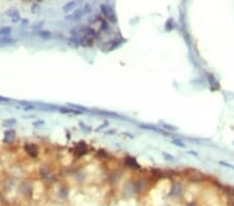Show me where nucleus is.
Segmentation results:
<instances>
[{
    "label": "nucleus",
    "instance_id": "obj_8",
    "mask_svg": "<svg viewBox=\"0 0 234 206\" xmlns=\"http://www.w3.org/2000/svg\"><path fill=\"white\" fill-rule=\"evenodd\" d=\"M15 135H16V131L13 130V129H10V130H7L4 132V139H3V142L5 144H10L14 141L15 139Z\"/></svg>",
    "mask_w": 234,
    "mask_h": 206
},
{
    "label": "nucleus",
    "instance_id": "obj_1",
    "mask_svg": "<svg viewBox=\"0 0 234 206\" xmlns=\"http://www.w3.org/2000/svg\"><path fill=\"white\" fill-rule=\"evenodd\" d=\"M100 8H101L102 14L104 15V17H105L106 19L109 20L111 23H117V21H118L117 16H116L115 11L112 10V7H110L108 4H101Z\"/></svg>",
    "mask_w": 234,
    "mask_h": 206
},
{
    "label": "nucleus",
    "instance_id": "obj_24",
    "mask_svg": "<svg viewBox=\"0 0 234 206\" xmlns=\"http://www.w3.org/2000/svg\"><path fill=\"white\" fill-rule=\"evenodd\" d=\"M0 102H8V99L3 98V97H0Z\"/></svg>",
    "mask_w": 234,
    "mask_h": 206
},
{
    "label": "nucleus",
    "instance_id": "obj_14",
    "mask_svg": "<svg viewBox=\"0 0 234 206\" xmlns=\"http://www.w3.org/2000/svg\"><path fill=\"white\" fill-rule=\"evenodd\" d=\"M60 111L62 114H73V115H81L82 111L76 110L73 108H60Z\"/></svg>",
    "mask_w": 234,
    "mask_h": 206
},
{
    "label": "nucleus",
    "instance_id": "obj_9",
    "mask_svg": "<svg viewBox=\"0 0 234 206\" xmlns=\"http://www.w3.org/2000/svg\"><path fill=\"white\" fill-rule=\"evenodd\" d=\"M80 4V2L79 1H69V2H67L66 4L62 6V11L64 12H70V11L74 10L75 7L78 6V5Z\"/></svg>",
    "mask_w": 234,
    "mask_h": 206
},
{
    "label": "nucleus",
    "instance_id": "obj_3",
    "mask_svg": "<svg viewBox=\"0 0 234 206\" xmlns=\"http://www.w3.org/2000/svg\"><path fill=\"white\" fill-rule=\"evenodd\" d=\"M88 152V146L84 142H79L75 146V154L77 156H82Z\"/></svg>",
    "mask_w": 234,
    "mask_h": 206
},
{
    "label": "nucleus",
    "instance_id": "obj_10",
    "mask_svg": "<svg viewBox=\"0 0 234 206\" xmlns=\"http://www.w3.org/2000/svg\"><path fill=\"white\" fill-rule=\"evenodd\" d=\"M125 165L131 169H139V165L136 162L135 158H133V157H126V158H125Z\"/></svg>",
    "mask_w": 234,
    "mask_h": 206
},
{
    "label": "nucleus",
    "instance_id": "obj_6",
    "mask_svg": "<svg viewBox=\"0 0 234 206\" xmlns=\"http://www.w3.org/2000/svg\"><path fill=\"white\" fill-rule=\"evenodd\" d=\"M17 42V40L12 37L7 36L4 37V38L0 39V47H5V46H10V45H15Z\"/></svg>",
    "mask_w": 234,
    "mask_h": 206
},
{
    "label": "nucleus",
    "instance_id": "obj_25",
    "mask_svg": "<svg viewBox=\"0 0 234 206\" xmlns=\"http://www.w3.org/2000/svg\"><path fill=\"white\" fill-rule=\"evenodd\" d=\"M27 23H28V20H26V19L22 20V24H27Z\"/></svg>",
    "mask_w": 234,
    "mask_h": 206
},
{
    "label": "nucleus",
    "instance_id": "obj_20",
    "mask_svg": "<svg viewBox=\"0 0 234 206\" xmlns=\"http://www.w3.org/2000/svg\"><path fill=\"white\" fill-rule=\"evenodd\" d=\"M44 123H45V122L42 121V120H40V121H36V122H34V127H40V126H43Z\"/></svg>",
    "mask_w": 234,
    "mask_h": 206
},
{
    "label": "nucleus",
    "instance_id": "obj_19",
    "mask_svg": "<svg viewBox=\"0 0 234 206\" xmlns=\"http://www.w3.org/2000/svg\"><path fill=\"white\" fill-rule=\"evenodd\" d=\"M172 143H173V144H174V145H177V146H179V147H182V148L185 147V145L182 144V142H180L179 140H173V141H172Z\"/></svg>",
    "mask_w": 234,
    "mask_h": 206
},
{
    "label": "nucleus",
    "instance_id": "obj_2",
    "mask_svg": "<svg viewBox=\"0 0 234 206\" xmlns=\"http://www.w3.org/2000/svg\"><path fill=\"white\" fill-rule=\"evenodd\" d=\"M4 14L6 15L8 18H11V20H12L13 22H18L21 20V17H20V14H19V12H18V10H16L14 7L6 10Z\"/></svg>",
    "mask_w": 234,
    "mask_h": 206
},
{
    "label": "nucleus",
    "instance_id": "obj_5",
    "mask_svg": "<svg viewBox=\"0 0 234 206\" xmlns=\"http://www.w3.org/2000/svg\"><path fill=\"white\" fill-rule=\"evenodd\" d=\"M120 44H121V43H120L119 40H112V41H110V42H107L105 45L103 46V50H104V51H107V52L108 51H111V50L119 47Z\"/></svg>",
    "mask_w": 234,
    "mask_h": 206
},
{
    "label": "nucleus",
    "instance_id": "obj_21",
    "mask_svg": "<svg viewBox=\"0 0 234 206\" xmlns=\"http://www.w3.org/2000/svg\"><path fill=\"white\" fill-rule=\"evenodd\" d=\"M163 156H165L167 159H169V160H174V157H173V156H171L170 154H167V153H165V152H163Z\"/></svg>",
    "mask_w": 234,
    "mask_h": 206
},
{
    "label": "nucleus",
    "instance_id": "obj_18",
    "mask_svg": "<svg viewBox=\"0 0 234 206\" xmlns=\"http://www.w3.org/2000/svg\"><path fill=\"white\" fill-rule=\"evenodd\" d=\"M91 5L90 4H85L84 5L83 7H82V10H83V13H84V15H86V14H88V13H91Z\"/></svg>",
    "mask_w": 234,
    "mask_h": 206
},
{
    "label": "nucleus",
    "instance_id": "obj_12",
    "mask_svg": "<svg viewBox=\"0 0 234 206\" xmlns=\"http://www.w3.org/2000/svg\"><path fill=\"white\" fill-rule=\"evenodd\" d=\"M226 195H227V198H228V205L234 206V188L227 187Z\"/></svg>",
    "mask_w": 234,
    "mask_h": 206
},
{
    "label": "nucleus",
    "instance_id": "obj_17",
    "mask_svg": "<svg viewBox=\"0 0 234 206\" xmlns=\"http://www.w3.org/2000/svg\"><path fill=\"white\" fill-rule=\"evenodd\" d=\"M40 11H41V6H40V4L38 2L34 3V4L31 5V13L32 14H38V13H40Z\"/></svg>",
    "mask_w": 234,
    "mask_h": 206
},
{
    "label": "nucleus",
    "instance_id": "obj_15",
    "mask_svg": "<svg viewBox=\"0 0 234 206\" xmlns=\"http://www.w3.org/2000/svg\"><path fill=\"white\" fill-rule=\"evenodd\" d=\"M38 34H39V37H41L42 39H50L51 37H52V33L50 32L49 30H40L38 32Z\"/></svg>",
    "mask_w": 234,
    "mask_h": 206
},
{
    "label": "nucleus",
    "instance_id": "obj_13",
    "mask_svg": "<svg viewBox=\"0 0 234 206\" xmlns=\"http://www.w3.org/2000/svg\"><path fill=\"white\" fill-rule=\"evenodd\" d=\"M11 32H12V27H10V26L0 27V39L7 37Z\"/></svg>",
    "mask_w": 234,
    "mask_h": 206
},
{
    "label": "nucleus",
    "instance_id": "obj_16",
    "mask_svg": "<svg viewBox=\"0 0 234 206\" xmlns=\"http://www.w3.org/2000/svg\"><path fill=\"white\" fill-rule=\"evenodd\" d=\"M15 124H17V120L16 119H7V120H4L2 123V125L4 127H10V126H13Z\"/></svg>",
    "mask_w": 234,
    "mask_h": 206
},
{
    "label": "nucleus",
    "instance_id": "obj_22",
    "mask_svg": "<svg viewBox=\"0 0 234 206\" xmlns=\"http://www.w3.org/2000/svg\"><path fill=\"white\" fill-rule=\"evenodd\" d=\"M220 164H221V165H223V166L229 167V168H230V169H234V166H232V165H229V164H227V162H224V161H221Z\"/></svg>",
    "mask_w": 234,
    "mask_h": 206
},
{
    "label": "nucleus",
    "instance_id": "obj_7",
    "mask_svg": "<svg viewBox=\"0 0 234 206\" xmlns=\"http://www.w3.org/2000/svg\"><path fill=\"white\" fill-rule=\"evenodd\" d=\"M82 16H84V13L81 7V8H78V10L75 11L73 14L66 17V20H69V21H71V20H79V19H81Z\"/></svg>",
    "mask_w": 234,
    "mask_h": 206
},
{
    "label": "nucleus",
    "instance_id": "obj_11",
    "mask_svg": "<svg viewBox=\"0 0 234 206\" xmlns=\"http://www.w3.org/2000/svg\"><path fill=\"white\" fill-rule=\"evenodd\" d=\"M79 43H80V46H83V47H91L94 44V39L88 38V37H83V38L79 39Z\"/></svg>",
    "mask_w": 234,
    "mask_h": 206
},
{
    "label": "nucleus",
    "instance_id": "obj_26",
    "mask_svg": "<svg viewBox=\"0 0 234 206\" xmlns=\"http://www.w3.org/2000/svg\"><path fill=\"white\" fill-rule=\"evenodd\" d=\"M187 206H195V204H193V203H191V204H188Z\"/></svg>",
    "mask_w": 234,
    "mask_h": 206
},
{
    "label": "nucleus",
    "instance_id": "obj_4",
    "mask_svg": "<svg viewBox=\"0 0 234 206\" xmlns=\"http://www.w3.org/2000/svg\"><path fill=\"white\" fill-rule=\"evenodd\" d=\"M24 150H25L31 157H34V158L38 156V154H39L38 148H36V146L34 144H26L24 146Z\"/></svg>",
    "mask_w": 234,
    "mask_h": 206
},
{
    "label": "nucleus",
    "instance_id": "obj_23",
    "mask_svg": "<svg viewBox=\"0 0 234 206\" xmlns=\"http://www.w3.org/2000/svg\"><path fill=\"white\" fill-rule=\"evenodd\" d=\"M41 25H43V22H40V23L36 24V25H34V29H39L40 27H41Z\"/></svg>",
    "mask_w": 234,
    "mask_h": 206
}]
</instances>
